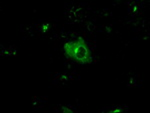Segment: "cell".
Here are the masks:
<instances>
[{"mask_svg": "<svg viewBox=\"0 0 150 113\" xmlns=\"http://www.w3.org/2000/svg\"><path fill=\"white\" fill-rule=\"evenodd\" d=\"M64 52L68 58L78 63H86L91 57L90 49L82 39L67 42L64 45Z\"/></svg>", "mask_w": 150, "mask_h": 113, "instance_id": "6da1fadb", "label": "cell"}]
</instances>
